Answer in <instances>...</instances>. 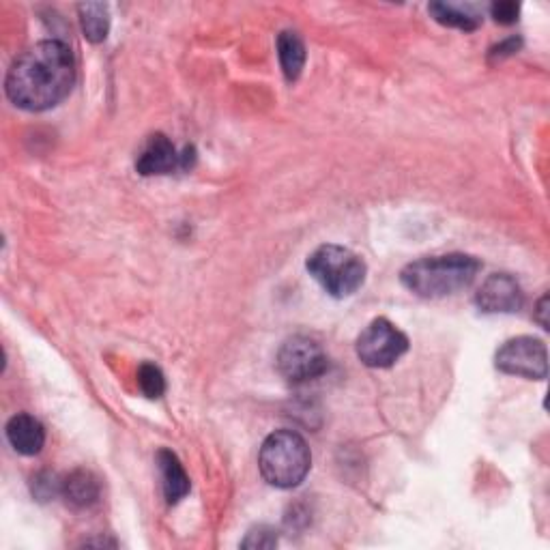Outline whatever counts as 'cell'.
<instances>
[{
    "instance_id": "obj_11",
    "label": "cell",
    "mask_w": 550,
    "mask_h": 550,
    "mask_svg": "<svg viewBox=\"0 0 550 550\" xmlns=\"http://www.w3.org/2000/svg\"><path fill=\"white\" fill-rule=\"evenodd\" d=\"M61 495L71 508L86 510V508H93V505L99 501L101 484L91 471L78 469L74 473H69L61 482Z\"/></svg>"
},
{
    "instance_id": "obj_13",
    "label": "cell",
    "mask_w": 550,
    "mask_h": 550,
    "mask_svg": "<svg viewBox=\"0 0 550 550\" xmlns=\"http://www.w3.org/2000/svg\"><path fill=\"white\" fill-rule=\"evenodd\" d=\"M278 56H280V65L288 82H295L303 65H306V46H303V39L293 33V31H284L278 37Z\"/></svg>"
},
{
    "instance_id": "obj_8",
    "label": "cell",
    "mask_w": 550,
    "mask_h": 550,
    "mask_svg": "<svg viewBox=\"0 0 550 550\" xmlns=\"http://www.w3.org/2000/svg\"><path fill=\"white\" fill-rule=\"evenodd\" d=\"M190 155H194L192 149H185V153L179 155L175 144H172L164 134H155L142 147L136 159V170L144 177L168 175L172 170L190 166Z\"/></svg>"
},
{
    "instance_id": "obj_18",
    "label": "cell",
    "mask_w": 550,
    "mask_h": 550,
    "mask_svg": "<svg viewBox=\"0 0 550 550\" xmlns=\"http://www.w3.org/2000/svg\"><path fill=\"white\" fill-rule=\"evenodd\" d=\"M490 13H492V18H495V22L508 26V24L518 22L520 5L512 3V0H501V3H495L490 7Z\"/></svg>"
},
{
    "instance_id": "obj_16",
    "label": "cell",
    "mask_w": 550,
    "mask_h": 550,
    "mask_svg": "<svg viewBox=\"0 0 550 550\" xmlns=\"http://www.w3.org/2000/svg\"><path fill=\"white\" fill-rule=\"evenodd\" d=\"M138 385L147 398H162L166 392L164 372L153 364H142L138 370Z\"/></svg>"
},
{
    "instance_id": "obj_5",
    "label": "cell",
    "mask_w": 550,
    "mask_h": 550,
    "mask_svg": "<svg viewBox=\"0 0 550 550\" xmlns=\"http://www.w3.org/2000/svg\"><path fill=\"white\" fill-rule=\"evenodd\" d=\"M407 351L409 338L387 318H376L357 338V357L368 368L394 366Z\"/></svg>"
},
{
    "instance_id": "obj_14",
    "label": "cell",
    "mask_w": 550,
    "mask_h": 550,
    "mask_svg": "<svg viewBox=\"0 0 550 550\" xmlns=\"http://www.w3.org/2000/svg\"><path fill=\"white\" fill-rule=\"evenodd\" d=\"M82 33L91 43H101L110 31V11L104 3H86L78 7Z\"/></svg>"
},
{
    "instance_id": "obj_9",
    "label": "cell",
    "mask_w": 550,
    "mask_h": 550,
    "mask_svg": "<svg viewBox=\"0 0 550 550\" xmlns=\"http://www.w3.org/2000/svg\"><path fill=\"white\" fill-rule=\"evenodd\" d=\"M475 303L488 314L518 312L525 303V293L520 284L508 273H495L484 280L475 295Z\"/></svg>"
},
{
    "instance_id": "obj_4",
    "label": "cell",
    "mask_w": 550,
    "mask_h": 550,
    "mask_svg": "<svg viewBox=\"0 0 550 550\" xmlns=\"http://www.w3.org/2000/svg\"><path fill=\"white\" fill-rule=\"evenodd\" d=\"M308 271L331 297H351L366 282V263L342 245L327 243L308 258Z\"/></svg>"
},
{
    "instance_id": "obj_15",
    "label": "cell",
    "mask_w": 550,
    "mask_h": 550,
    "mask_svg": "<svg viewBox=\"0 0 550 550\" xmlns=\"http://www.w3.org/2000/svg\"><path fill=\"white\" fill-rule=\"evenodd\" d=\"M428 11L432 13V18L437 20L439 24L450 26V28H460V31L471 33V31H475L477 26H480V18H475L473 13L462 11L460 7H454V5L432 3L428 7Z\"/></svg>"
},
{
    "instance_id": "obj_10",
    "label": "cell",
    "mask_w": 550,
    "mask_h": 550,
    "mask_svg": "<svg viewBox=\"0 0 550 550\" xmlns=\"http://www.w3.org/2000/svg\"><path fill=\"white\" fill-rule=\"evenodd\" d=\"M7 441L22 456H35L46 445V428L28 413L13 415L7 422Z\"/></svg>"
},
{
    "instance_id": "obj_20",
    "label": "cell",
    "mask_w": 550,
    "mask_h": 550,
    "mask_svg": "<svg viewBox=\"0 0 550 550\" xmlns=\"http://www.w3.org/2000/svg\"><path fill=\"white\" fill-rule=\"evenodd\" d=\"M518 48H520V39L512 37V39L503 41L501 46H497L495 50H492V56H499V59H501V56H510V54H514Z\"/></svg>"
},
{
    "instance_id": "obj_19",
    "label": "cell",
    "mask_w": 550,
    "mask_h": 550,
    "mask_svg": "<svg viewBox=\"0 0 550 550\" xmlns=\"http://www.w3.org/2000/svg\"><path fill=\"white\" fill-rule=\"evenodd\" d=\"M33 492L39 497V499H50L52 495H56V492H59L61 495V482L63 480H56L54 475L50 473H41L37 475L35 480H33Z\"/></svg>"
},
{
    "instance_id": "obj_12",
    "label": "cell",
    "mask_w": 550,
    "mask_h": 550,
    "mask_svg": "<svg viewBox=\"0 0 550 550\" xmlns=\"http://www.w3.org/2000/svg\"><path fill=\"white\" fill-rule=\"evenodd\" d=\"M159 473H162V486L168 503H179L190 492V477H187L179 458L170 450L157 454Z\"/></svg>"
},
{
    "instance_id": "obj_1",
    "label": "cell",
    "mask_w": 550,
    "mask_h": 550,
    "mask_svg": "<svg viewBox=\"0 0 550 550\" xmlns=\"http://www.w3.org/2000/svg\"><path fill=\"white\" fill-rule=\"evenodd\" d=\"M76 82V59L67 43L48 39L22 52L13 61L5 91L13 106L41 112L59 106Z\"/></svg>"
},
{
    "instance_id": "obj_17",
    "label": "cell",
    "mask_w": 550,
    "mask_h": 550,
    "mask_svg": "<svg viewBox=\"0 0 550 550\" xmlns=\"http://www.w3.org/2000/svg\"><path fill=\"white\" fill-rule=\"evenodd\" d=\"M278 544V535L271 527H256L243 540V548H273Z\"/></svg>"
},
{
    "instance_id": "obj_3",
    "label": "cell",
    "mask_w": 550,
    "mask_h": 550,
    "mask_svg": "<svg viewBox=\"0 0 550 550\" xmlns=\"http://www.w3.org/2000/svg\"><path fill=\"white\" fill-rule=\"evenodd\" d=\"M312 467V454L306 439L293 430L269 434L258 454V469L265 482L275 488L299 486Z\"/></svg>"
},
{
    "instance_id": "obj_6",
    "label": "cell",
    "mask_w": 550,
    "mask_h": 550,
    "mask_svg": "<svg viewBox=\"0 0 550 550\" xmlns=\"http://www.w3.org/2000/svg\"><path fill=\"white\" fill-rule=\"evenodd\" d=\"M495 366L505 374L520 376V379L544 381L548 376L546 344L531 336L512 338L497 351Z\"/></svg>"
},
{
    "instance_id": "obj_21",
    "label": "cell",
    "mask_w": 550,
    "mask_h": 550,
    "mask_svg": "<svg viewBox=\"0 0 550 550\" xmlns=\"http://www.w3.org/2000/svg\"><path fill=\"white\" fill-rule=\"evenodd\" d=\"M546 303H548V297H542L540 306H538V314H540V323L544 329H548V321H546Z\"/></svg>"
},
{
    "instance_id": "obj_7",
    "label": "cell",
    "mask_w": 550,
    "mask_h": 550,
    "mask_svg": "<svg viewBox=\"0 0 550 550\" xmlns=\"http://www.w3.org/2000/svg\"><path fill=\"white\" fill-rule=\"evenodd\" d=\"M278 370L286 381L306 383L327 370V355L321 344L308 336L288 338L278 353Z\"/></svg>"
},
{
    "instance_id": "obj_2",
    "label": "cell",
    "mask_w": 550,
    "mask_h": 550,
    "mask_svg": "<svg viewBox=\"0 0 550 550\" xmlns=\"http://www.w3.org/2000/svg\"><path fill=\"white\" fill-rule=\"evenodd\" d=\"M480 269V260L469 254L428 256L404 267L400 280L417 297L441 299L469 288Z\"/></svg>"
}]
</instances>
